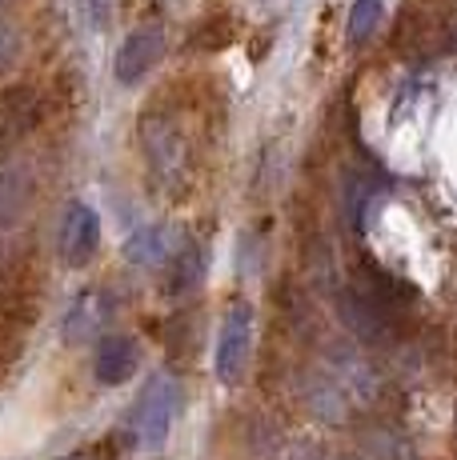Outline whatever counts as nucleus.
Returning <instances> with one entry per match:
<instances>
[{"instance_id": "f257e3e1", "label": "nucleus", "mask_w": 457, "mask_h": 460, "mask_svg": "<svg viewBox=\"0 0 457 460\" xmlns=\"http://www.w3.org/2000/svg\"><path fill=\"white\" fill-rule=\"evenodd\" d=\"M177 380L169 373L148 376V385L140 388L133 404V437L140 448H161L169 440L173 417H177Z\"/></svg>"}, {"instance_id": "f03ea898", "label": "nucleus", "mask_w": 457, "mask_h": 460, "mask_svg": "<svg viewBox=\"0 0 457 460\" xmlns=\"http://www.w3.org/2000/svg\"><path fill=\"white\" fill-rule=\"evenodd\" d=\"M249 349H253V308L245 300H237L225 313L221 332H217V352H213V368L221 385H237L245 376Z\"/></svg>"}, {"instance_id": "7ed1b4c3", "label": "nucleus", "mask_w": 457, "mask_h": 460, "mask_svg": "<svg viewBox=\"0 0 457 460\" xmlns=\"http://www.w3.org/2000/svg\"><path fill=\"white\" fill-rule=\"evenodd\" d=\"M140 140H145V156H148V168H153L157 181H161L165 189L181 184V176H184V140H181V132L173 128V120L148 112L145 125H140Z\"/></svg>"}, {"instance_id": "20e7f679", "label": "nucleus", "mask_w": 457, "mask_h": 460, "mask_svg": "<svg viewBox=\"0 0 457 460\" xmlns=\"http://www.w3.org/2000/svg\"><path fill=\"white\" fill-rule=\"evenodd\" d=\"M101 249V217L81 205V200H73V205L65 208V217H60V228H57V252L60 261L68 264V269H85V264L96 256Z\"/></svg>"}, {"instance_id": "39448f33", "label": "nucleus", "mask_w": 457, "mask_h": 460, "mask_svg": "<svg viewBox=\"0 0 457 460\" xmlns=\"http://www.w3.org/2000/svg\"><path fill=\"white\" fill-rule=\"evenodd\" d=\"M161 57H165V29L157 21H148V24H140V29L129 32L125 44L117 49L112 73H117L121 84H140L157 68Z\"/></svg>"}, {"instance_id": "423d86ee", "label": "nucleus", "mask_w": 457, "mask_h": 460, "mask_svg": "<svg viewBox=\"0 0 457 460\" xmlns=\"http://www.w3.org/2000/svg\"><path fill=\"white\" fill-rule=\"evenodd\" d=\"M137 365H140V344L133 341V336L109 332V336H101V341H96L93 373H96L101 385H109V388L125 385V380L137 373Z\"/></svg>"}, {"instance_id": "0eeeda50", "label": "nucleus", "mask_w": 457, "mask_h": 460, "mask_svg": "<svg viewBox=\"0 0 457 460\" xmlns=\"http://www.w3.org/2000/svg\"><path fill=\"white\" fill-rule=\"evenodd\" d=\"M109 324V296L104 293H81L73 300V308L65 313V341L68 344H89L104 332Z\"/></svg>"}, {"instance_id": "6e6552de", "label": "nucleus", "mask_w": 457, "mask_h": 460, "mask_svg": "<svg viewBox=\"0 0 457 460\" xmlns=\"http://www.w3.org/2000/svg\"><path fill=\"white\" fill-rule=\"evenodd\" d=\"M177 256L173 249V233L165 225H145L125 241V261L137 269H165Z\"/></svg>"}, {"instance_id": "1a4fd4ad", "label": "nucleus", "mask_w": 457, "mask_h": 460, "mask_svg": "<svg viewBox=\"0 0 457 460\" xmlns=\"http://www.w3.org/2000/svg\"><path fill=\"white\" fill-rule=\"evenodd\" d=\"M205 269H209V252L201 249L197 241H184L177 256L169 261V293L173 296H184L205 280Z\"/></svg>"}, {"instance_id": "9d476101", "label": "nucleus", "mask_w": 457, "mask_h": 460, "mask_svg": "<svg viewBox=\"0 0 457 460\" xmlns=\"http://www.w3.org/2000/svg\"><path fill=\"white\" fill-rule=\"evenodd\" d=\"M21 104H29V96H4L0 101V148L16 145L24 128H32V120H21Z\"/></svg>"}, {"instance_id": "9b49d317", "label": "nucleus", "mask_w": 457, "mask_h": 460, "mask_svg": "<svg viewBox=\"0 0 457 460\" xmlns=\"http://www.w3.org/2000/svg\"><path fill=\"white\" fill-rule=\"evenodd\" d=\"M381 8H385V0H354V13H349V40L362 44L369 32L377 29V21H381Z\"/></svg>"}, {"instance_id": "f8f14e48", "label": "nucleus", "mask_w": 457, "mask_h": 460, "mask_svg": "<svg viewBox=\"0 0 457 460\" xmlns=\"http://www.w3.org/2000/svg\"><path fill=\"white\" fill-rule=\"evenodd\" d=\"M16 52H21V32H16L13 21H4V16H0V73H4V68L16 60Z\"/></svg>"}, {"instance_id": "ddd939ff", "label": "nucleus", "mask_w": 457, "mask_h": 460, "mask_svg": "<svg viewBox=\"0 0 457 460\" xmlns=\"http://www.w3.org/2000/svg\"><path fill=\"white\" fill-rule=\"evenodd\" d=\"M85 4V16H89L93 29H104L112 21V0H81Z\"/></svg>"}]
</instances>
